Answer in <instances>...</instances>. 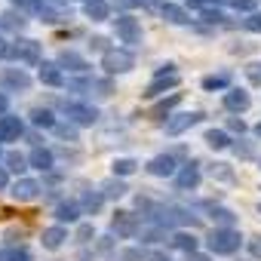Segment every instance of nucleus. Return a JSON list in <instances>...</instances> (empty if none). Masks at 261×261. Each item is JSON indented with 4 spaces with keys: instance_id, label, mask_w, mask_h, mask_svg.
I'll list each match as a JSON object with an SVG mask.
<instances>
[{
    "instance_id": "49",
    "label": "nucleus",
    "mask_w": 261,
    "mask_h": 261,
    "mask_svg": "<svg viewBox=\"0 0 261 261\" xmlns=\"http://www.w3.org/2000/svg\"><path fill=\"white\" fill-rule=\"evenodd\" d=\"M7 108H10V98H7L4 92H0V117H4V114H7Z\"/></svg>"
},
{
    "instance_id": "6",
    "label": "nucleus",
    "mask_w": 261,
    "mask_h": 261,
    "mask_svg": "<svg viewBox=\"0 0 261 261\" xmlns=\"http://www.w3.org/2000/svg\"><path fill=\"white\" fill-rule=\"evenodd\" d=\"M139 230H142V227H139V215H136V212H126V209L114 212V218H111V233H114V237L129 240V237H136Z\"/></svg>"
},
{
    "instance_id": "57",
    "label": "nucleus",
    "mask_w": 261,
    "mask_h": 261,
    "mask_svg": "<svg viewBox=\"0 0 261 261\" xmlns=\"http://www.w3.org/2000/svg\"><path fill=\"white\" fill-rule=\"evenodd\" d=\"M258 212H261V203H258Z\"/></svg>"
},
{
    "instance_id": "53",
    "label": "nucleus",
    "mask_w": 261,
    "mask_h": 261,
    "mask_svg": "<svg viewBox=\"0 0 261 261\" xmlns=\"http://www.w3.org/2000/svg\"><path fill=\"white\" fill-rule=\"evenodd\" d=\"M191 261H212V258H206V255H191Z\"/></svg>"
},
{
    "instance_id": "13",
    "label": "nucleus",
    "mask_w": 261,
    "mask_h": 261,
    "mask_svg": "<svg viewBox=\"0 0 261 261\" xmlns=\"http://www.w3.org/2000/svg\"><path fill=\"white\" fill-rule=\"evenodd\" d=\"M0 86H4V89H13V92H25L28 86H31V77L22 71V68H7L4 74H0Z\"/></svg>"
},
{
    "instance_id": "55",
    "label": "nucleus",
    "mask_w": 261,
    "mask_h": 261,
    "mask_svg": "<svg viewBox=\"0 0 261 261\" xmlns=\"http://www.w3.org/2000/svg\"><path fill=\"white\" fill-rule=\"evenodd\" d=\"M255 136H258V139H261V123H258V126H255Z\"/></svg>"
},
{
    "instance_id": "44",
    "label": "nucleus",
    "mask_w": 261,
    "mask_h": 261,
    "mask_svg": "<svg viewBox=\"0 0 261 261\" xmlns=\"http://www.w3.org/2000/svg\"><path fill=\"white\" fill-rule=\"evenodd\" d=\"M249 255L261 261V237H252V240H249Z\"/></svg>"
},
{
    "instance_id": "34",
    "label": "nucleus",
    "mask_w": 261,
    "mask_h": 261,
    "mask_svg": "<svg viewBox=\"0 0 261 261\" xmlns=\"http://www.w3.org/2000/svg\"><path fill=\"white\" fill-rule=\"evenodd\" d=\"M160 240H166V227L154 224V227H145L142 230V243H160Z\"/></svg>"
},
{
    "instance_id": "20",
    "label": "nucleus",
    "mask_w": 261,
    "mask_h": 261,
    "mask_svg": "<svg viewBox=\"0 0 261 261\" xmlns=\"http://www.w3.org/2000/svg\"><path fill=\"white\" fill-rule=\"evenodd\" d=\"M83 16L92 19V22H108L111 19V4L108 0H89V4H83Z\"/></svg>"
},
{
    "instance_id": "29",
    "label": "nucleus",
    "mask_w": 261,
    "mask_h": 261,
    "mask_svg": "<svg viewBox=\"0 0 261 261\" xmlns=\"http://www.w3.org/2000/svg\"><path fill=\"white\" fill-rule=\"evenodd\" d=\"M151 255L142 249V246H126V249H117L111 255V261H148Z\"/></svg>"
},
{
    "instance_id": "22",
    "label": "nucleus",
    "mask_w": 261,
    "mask_h": 261,
    "mask_svg": "<svg viewBox=\"0 0 261 261\" xmlns=\"http://www.w3.org/2000/svg\"><path fill=\"white\" fill-rule=\"evenodd\" d=\"M126 194H129V188H126L123 178L114 175V178H105V181H101V197H105V200H120V197H126Z\"/></svg>"
},
{
    "instance_id": "45",
    "label": "nucleus",
    "mask_w": 261,
    "mask_h": 261,
    "mask_svg": "<svg viewBox=\"0 0 261 261\" xmlns=\"http://www.w3.org/2000/svg\"><path fill=\"white\" fill-rule=\"evenodd\" d=\"M142 4H145V0H117V7H120V10H139Z\"/></svg>"
},
{
    "instance_id": "43",
    "label": "nucleus",
    "mask_w": 261,
    "mask_h": 261,
    "mask_svg": "<svg viewBox=\"0 0 261 261\" xmlns=\"http://www.w3.org/2000/svg\"><path fill=\"white\" fill-rule=\"evenodd\" d=\"M227 129H230L233 136H243V133H246V123H243L240 117H230V120H227Z\"/></svg>"
},
{
    "instance_id": "35",
    "label": "nucleus",
    "mask_w": 261,
    "mask_h": 261,
    "mask_svg": "<svg viewBox=\"0 0 261 261\" xmlns=\"http://www.w3.org/2000/svg\"><path fill=\"white\" fill-rule=\"evenodd\" d=\"M4 261H31V252L25 246H10L4 252Z\"/></svg>"
},
{
    "instance_id": "19",
    "label": "nucleus",
    "mask_w": 261,
    "mask_h": 261,
    "mask_svg": "<svg viewBox=\"0 0 261 261\" xmlns=\"http://www.w3.org/2000/svg\"><path fill=\"white\" fill-rule=\"evenodd\" d=\"M59 68H68V71L86 74V71H89V62H86L83 56H77L74 49H62V53H59Z\"/></svg>"
},
{
    "instance_id": "25",
    "label": "nucleus",
    "mask_w": 261,
    "mask_h": 261,
    "mask_svg": "<svg viewBox=\"0 0 261 261\" xmlns=\"http://www.w3.org/2000/svg\"><path fill=\"white\" fill-rule=\"evenodd\" d=\"M206 145L212 151H227L233 142H230V136L224 133V129H206Z\"/></svg>"
},
{
    "instance_id": "40",
    "label": "nucleus",
    "mask_w": 261,
    "mask_h": 261,
    "mask_svg": "<svg viewBox=\"0 0 261 261\" xmlns=\"http://www.w3.org/2000/svg\"><path fill=\"white\" fill-rule=\"evenodd\" d=\"M209 172H212V178H221V181H233V172H230L224 163H215Z\"/></svg>"
},
{
    "instance_id": "50",
    "label": "nucleus",
    "mask_w": 261,
    "mask_h": 261,
    "mask_svg": "<svg viewBox=\"0 0 261 261\" xmlns=\"http://www.w3.org/2000/svg\"><path fill=\"white\" fill-rule=\"evenodd\" d=\"M148 261H172V258H169V255H163V252H154Z\"/></svg>"
},
{
    "instance_id": "18",
    "label": "nucleus",
    "mask_w": 261,
    "mask_h": 261,
    "mask_svg": "<svg viewBox=\"0 0 261 261\" xmlns=\"http://www.w3.org/2000/svg\"><path fill=\"white\" fill-rule=\"evenodd\" d=\"M65 240H68V230H65V224H53V227H46V230H43V237H40L43 249H49V252L62 249V246H65Z\"/></svg>"
},
{
    "instance_id": "54",
    "label": "nucleus",
    "mask_w": 261,
    "mask_h": 261,
    "mask_svg": "<svg viewBox=\"0 0 261 261\" xmlns=\"http://www.w3.org/2000/svg\"><path fill=\"white\" fill-rule=\"evenodd\" d=\"M258 68H261V65H258ZM252 77H255V80H261V71H252Z\"/></svg>"
},
{
    "instance_id": "12",
    "label": "nucleus",
    "mask_w": 261,
    "mask_h": 261,
    "mask_svg": "<svg viewBox=\"0 0 261 261\" xmlns=\"http://www.w3.org/2000/svg\"><path fill=\"white\" fill-rule=\"evenodd\" d=\"M22 133H25L22 117H13V114H4V117H0V142H19Z\"/></svg>"
},
{
    "instance_id": "38",
    "label": "nucleus",
    "mask_w": 261,
    "mask_h": 261,
    "mask_svg": "<svg viewBox=\"0 0 261 261\" xmlns=\"http://www.w3.org/2000/svg\"><path fill=\"white\" fill-rule=\"evenodd\" d=\"M0 22H4L7 28H13V31H22V28L28 25V22H25L22 16H16V13H7V16H0Z\"/></svg>"
},
{
    "instance_id": "8",
    "label": "nucleus",
    "mask_w": 261,
    "mask_h": 261,
    "mask_svg": "<svg viewBox=\"0 0 261 261\" xmlns=\"http://www.w3.org/2000/svg\"><path fill=\"white\" fill-rule=\"evenodd\" d=\"M197 123H203V111H185V114H172L166 120V136H181L188 129H194Z\"/></svg>"
},
{
    "instance_id": "48",
    "label": "nucleus",
    "mask_w": 261,
    "mask_h": 261,
    "mask_svg": "<svg viewBox=\"0 0 261 261\" xmlns=\"http://www.w3.org/2000/svg\"><path fill=\"white\" fill-rule=\"evenodd\" d=\"M4 188H10V175H7L4 166H0V191H4Z\"/></svg>"
},
{
    "instance_id": "10",
    "label": "nucleus",
    "mask_w": 261,
    "mask_h": 261,
    "mask_svg": "<svg viewBox=\"0 0 261 261\" xmlns=\"http://www.w3.org/2000/svg\"><path fill=\"white\" fill-rule=\"evenodd\" d=\"M200 181H203V172H200L197 163H185V166L175 172V185H178V191H197Z\"/></svg>"
},
{
    "instance_id": "47",
    "label": "nucleus",
    "mask_w": 261,
    "mask_h": 261,
    "mask_svg": "<svg viewBox=\"0 0 261 261\" xmlns=\"http://www.w3.org/2000/svg\"><path fill=\"white\" fill-rule=\"evenodd\" d=\"M89 46H92V49H101V56L108 53V40H105V37H92V40H89Z\"/></svg>"
},
{
    "instance_id": "3",
    "label": "nucleus",
    "mask_w": 261,
    "mask_h": 261,
    "mask_svg": "<svg viewBox=\"0 0 261 261\" xmlns=\"http://www.w3.org/2000/svg\"><path fill=\"white\" fill-rule=\"evenodd\" d=\"M10 59L28 65V68H40L43 65V53H40V43L31 40V37H19L16 43H10Z\"/></svg>"
},
{
    "instance_id": "15",
    "label": "nucleus",
    "mask_w": 261,
    "mask_h": 261,
    "mask_svg": "<svg viewBox=\"0 0 261 261\" xmlns=\"http://www.w3.org/2000/svg\"><path fill=\"white\" fill-rule=\"evenodd\" d=\"M160 16H163L169 25H191L188 10L178 7V4H172V0H163V4H160Z\"/></svg>"
},
{
    "instance_id": "46",
    "label": "nucleus",
    "mask_w": 261,
    "mask_h": 261,
    "mask_svg": "<svg viewBox=\"0 0 261 261\" xmlns=\"http://www.w3.org/2000/svg\"><path fill=\"white\" fill-rule=\"evenodd\" d=\"M89 237H92V224H80L77 240H80V243H89Z\"/></svg>"
},
{
    "instance_id": "39",
    "label": "nucleus",
    "mask_w": 261,
    "mask_h": 261,
    "mask_svg": "<svg viewBox=\"0 0 261 261\" xmlns=\"http://www.w3.org/2000/svg\"><path fill=\"white\" fill-rule=\"evenodd\" d=\"M92 92H95L98 98H108V95L114 92V86H111V80H92Z\"/></svg>"
},
{
    "instance_id": "30",
    "label": "nucleus",
    "mask_w": 261,
    "mask_h": 261,
    "mask_svg": "<svg viewBox=\"0 0 261 261\" xmlns=\"http://www.w3.org/2000/svg\"><path fill=\"white\" fill-rule=\"evenodd\" d=\"M111 169H114L117 178H126V175H133V172L139 169V160H133V157H117Z\"/></svg>"
},
{
    "instance_id": "17",
    "label": "nucleus",
    "mask_w": 261,
    "mask_h": 261,
    "mask_svg": "<svg viewBox=\"0 0 261 261\" xmlns=\"http://www.w3.org/2000/svg\"><path fill=\"white\" fill-rule=\"evenodd\" d=\"M249 105H252V98H249L246 89H227V92H224V108H227V111L243 114V111H249Z\"/></svg>"
},
{
    "instance_id": "27",
    "label": "nucleus",
    "mask_w": 261,
    "mask_h": 261,
    "mask_svg": "<svg viewBox=\"0 0 261 261\" xmlns=\"http://www.w3.org/2000/svg\"><path fill=\"white\" fill-rule=\"evenodd\" d=\"M181 101V92H172L169 98H163V101H157L154 108H151V117L154 120H163V117H172V108Z\"/></svg>"
},
{
    "instance_id": "24",
    "label": "nucleus",
    "mask_w": 261,
    "mask_h": 261,
    "mask_svg": "<svg viewBox=\"0 0 261 261\" xmlns=\"http://www.w3.org/2000/svg\"><path fill=\"white\" fill-rule=\"evenodd\" d=\"M172 249H178V252H188V255H197V237L194 233H188V230H178V233H172Z\"/></svg>"
},
{
    "instance_id": "14",
    "label": "nucleus",
    "mask_w": 261,
    "mask_h": 261,
    "mask_svg": "<svg viewBox=\"0 0 261 261\" xmlns=\"http://www.w3.org/2000/svg\"><path fill=\"white\" fill-rule=\"evenodd\" d=\"M37 77L43 86H65V71L59 68V62H43L37 68Z\"/></svg>"
},
{
    "instance_id": "36",
    "label": "nucleus",
    "mask_w": 261,
    "mask_h": 261,
    "mask_svg": "<svg viewBox=\"0 0 261 261\" xmlns=\"http://www.w3.org/2000/svg\"><path fill=\"white\" fill-rule=\"evenodd\" d=\"M243 28H246V31H252V34H261V10L249 13V16L243 19Z\"/></svg>"
},
{
    "instance_id": "4",
    "label": "nucleus",
    "mask_w": 261,
    "mask_h": 261,
    "mask_svg": "<svg viewBox=\"0 0 261 261\" xmlns=\"http://www.w3.org/2000/svg\"><path fill=\"white\" fill-rule=\"evenodd\" d=\"M178 83H181V74L175 71V65H163V68L154 74V80L145 86V95H148V98H157V95H163V92L175 89Z\"/></svg>"
},
{
    "instance_id": "32",
    "label": "nucleus",
    "mask_w": 261,
    "mask_h": 261,
    "mask_svg": "<svg viewBox=\"0 0 261 261\" xmlns=\"http://www.w3.org/2000/svg\"><path fill=\"white\" fill-rule=\"evenodd\" d=\"M212 218H215L221 227H233V221H237V215H233L230 209H224V206H212Z\"/></svg>"
},
{
    "instance_id": "23",
    "label": "nucleus",
    "mask_w": 261,
    "mask_h": 261,
    "mask_svg": "<svg viewBox=\"0 0 261 261\" xmlns=\"http://www.w3.org/2000/svg\"><path fill=\"white\" fill-rule=\"evenodd\" d=\"M77 203H80V209H83V215H95V212L101 209V203H105V197H101V191H83Z\"/></svg>"
},
{
    "instance_id": "26",
    "label": "nucleus",
    "mask_w": 261,
    "mask_h": 261,
    "mask_svg": "<svg viewBox=\"0 0 261 261\" xmlns=\"http://www.w3.org/2000/svg\"><path fill=\"white\" fill-rule=\"evenodd\" d=\"M206 92H218V89H230V71H221V74H209V77H203V83H200Z\"/></svg>"
},
{
    "instance_id": "59",
    "label": "nucleus",
    "mask_w": 261,
    "mask_h": 261,
    "mask_svg": "<svg viewBox=\"0 0 261 261\" xmlns=\"http://www.w3.org/2000/svg\"><path fill=\"white\" fill-rule=\"evenodd\" d=\"M0 25H4V22H0Z\"/></svg>"
},
{
    "instance_id": "58",
    "label": "nucleus",
    "mask_w": 261,
    "mask_h": 261,
    "mask_svg": "<svg viewBox=\"0 0 261 261\" xmlns=\"http://www.w3.org/2000/svg\"><path fill=\"white\" fill-rule=\"evenodd\" d=\"M83 4H89V0H83Z\"/></svg>"
},
{
    "instance_id": "33",
    "label": "nucleus",
    "mask_w": 261,
    "mask_h": 261,
    "mask_svg": "<svg viewBox=\"0 0 261 261\" xmlns=\"http://www.w3.org/2000/svg\"><path fill=\"white\" fill-rule=\"evenodd\" d=\"M200 19L209 22V25H221L224 22V13L218 7H200Z\"/></svg>"
},
{
    "instance_id": "28",
    "label": "nucleus",
    "mask_w": 261,
    "mask_h": 261,
    "mask_svg": "<svg viewBox=\"0 0 261 261\" xmlns=\"http://www.w3.org/2000/svg\"><path fill=\"white\" fill-rule=\"evenodd\" d=\"M28 117H31V123H34V126H40V129H56V126H59V120L53 117V111H49V108H31V114H28Z\"/></svg>"
},
{
    "instance_id": "31",
    "label": "nucleus",
    "mask_w": 261,
    "mask_h": 261,
    "mask_svg": "<svg viewBox=\"0 0 261 261\" xmlns=\"http://www.w3.org/2000/svg\"><path fill=\"white\" fill-rule=\"evenodd\" d=\"M28 157L25 154H19V151H10L7 154V169H13V172H19V175H25V169H28Z\"/></svg>"
},
{
    "instance_id": "51",
    "label": "nucleus",
    "mask_w": 261,
    "mask_h": 261,
    "mask_svg": "<svg viewBox=\"0 0 261 261\" xmlns=\"http://www.w3.org/2000/svg\"><path fill=\"white\" fill-rule=\"evenodd\" d=\"M7 56H10V43L0 40V59H7Z\"/></svg>"
},
{
    "instance_id": "52",
    "label": "nucleus",
    "mask_w": 261,
    "mask_h": 261,
    "mask_svg": "<svg viewBox=\"0 0 261 261\" xmlns=\"http://www.w3.org/2000/svg\"><path fill=\"white\" fill-rule=\"evenodd\" d=\"M16 7H31V0H13Z\"/></svg>"
},
{
    "instance_id": "9",
    "label": "nucleus",
    "mask_w": 261,
    "mask_h": 261,
    "mask_svg": "<svg viewBox=\"0 0 261 261\" xmlns=\"http://www.w3.org/2000/svg\"><path fill=\"white\" fill-rule=\"evenodd\" d=\"M145 169H148L151 175H157V178H169V175L178 172V163H175L172 154H157V157H151V160L145 163Z\"/></svg>"
},
{
    "instance_id": "5",
    "label": "nucleus",
    "mask_w": 261,
    "mask_h": 261,
    "mask_svg": "<svg viewBox=\"0 0 261 261\" xmlns=\"http://www.w3.org/2000/svg\"><path fill=\"white\" fill-rule=\"evenodd\" d=\"M101 68L108 74H129L136 68V56L129 53V49H108L101 56Z\"/></svg>"
},
{
    "instance_id": "42",
    "label": "nucleus",
    "mask_w": 261,
    "mask_h": 261,
    "mask_svg": "<svg viewBox=\"0 0 261 261\" xmlns=\"http://www.w3.org/2000/svg\"><path fill=\"white\" fill-rule=\"evenodd\" d=\"M227 7L243 10V13H255V0H227Z\"/></svg>"
},
{
    "instance_id": "41",
    "label": "nucleus",
    "mask_w": 261,
    "mask_h": 261,
    "mask_svg": "<svg viewBox=\"0 0 261 261\" xmlns=\"http://www.w3.org/2000/svg\"><path fill=\"white\" fill-rule=\"evenodd\" d=\"M230 148H233V154H237V157H243V160H252V157H255V148H252V145L237 142V145H230Z\"/></svg>"
},
{
    "instance_id": "37",
    "label": "nucleus",
    "mask_w": 261,
    "mask_h": 261,
    "mask_svg": "<svg viewBox=\"0 0 261 261\" xmlns=\"http://www.w3.org/2000/svg\"><path fill=\"white\" fill-rule=\"evenodd\" d=\"M53 133H56V136H62L65 142H77V129H74V123H59Z\"/></svg>"
},
{
    "instance_id": "2",
    "label": "nucleus",
    "mask_w": 261,
    "mask_h": 261,
    "mask_svg": "<svg viewBox=\"0 0 261 261\" xmlns=\"http://www.w3.org/2000/svg\"><path fill=\"white\" fill-rule=\"evenodd\" d=\"M59 108H62L65 120H68V123H74V126H92V123L98 120V111H95L92 105H86V101L62 98V101H59Z\"/></svg>"
},
{
    "instance_id": "21",
    "label": "nucleus",
    "mask_w": 261,
    "mask_h": 261,
    "mask_svg": "<svg viewBox=\"0 0 261 261\" xmlns=\"http://www.w3.org/2000/svg\"><path fill=\"white\" fill-rule=\"evenodd\" d=\"M28 160H31V166H34V169H40V172H49V169L56 166V157H53V151H49V148H40V145H37V148L28 154Z\"/></svg>"
},
{
    "instance_id": "56",
    "label": "nucleus",
    "mask_w": 261,
    "mask_h": 261,
    "mask_svg": "<svg viewBox=\"0 0 261 261\" xmlns=\"http://www.w3.org/2000/svg\"><path fill=\"white\" fill-rule=\"evenodd\" d=\"M0 261H4V252H0Z\"/></svg>"
},
{
    "instance_id": "11",
    "label": "nucleus",
    "mask_w": 261,
    "mask_h": 261,
    "mask_svg": "<svg viewBox=\"0 0 261 261\" xmlns=\"http://www.w3.org/2000/svg\"><path fill=\"white\" fill-rule=\"evenodd\" d=\"M40 181H34V178H19V181H13V197L19 200V203H31V200H37L40 197Z\"/></svg>"
},
{
    "instance_id": "7",
    "label": "nucleus",
    "mask_w": 261,
    "mask_h": 261,
    "mask_svg": "<svg viewBox=\"0 0 261 261\" xmlns=\"http://www.w3.org/2000/svg\"><path fill=\"white\" fill-rule=\"evenodd\" d=\"M114 31H117V37H120L123 43H129V46H139V43H142V25H139V19H133V16H117V19H114Z\"/></svg>"
},
{
    "instance_id": "1",
    "label": "nucleus",
    "mask_w": 261,
    "mask_h": 261,
    "mask_svg": "<svg viewBox=\"0 0 261 261\" xmlns=\"http://www.w3.org/2000/svg\"><path fill=\"white\" fill-rule=\"evenodd\" d=\"M240 243H243V237L237 227H212L206 237V246L212 255H233L240 249Z\"/></svg>"
},
{
    "instance_id": "16",
    "label": "nucleus",
    "mask_w": 261,
    "mask_h": 261,
    "mask_svg": "<svg viewBox=\"0 0 261 261\" xmlns=\"http://www.w3.org/2000/svg\"><path fill=\"white\" fill-rule=\"evenodd\" d=\"M80 215H83V209H80L77 200H62V203L56 206V218H59V224H77Z\"/></svg>"
}]
</instances>
